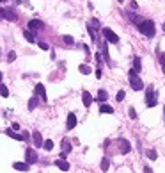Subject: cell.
<instances>
[{
	"label": "cell",
	"instance_id": "cell-1",
	"mask_svg": "<svg viewBox=\"0 0 165 173\" xmlns=\"http://www.w3.org/2000/svg\"><path fill=\"white\" fill-rule=\"evenodd\" d=\"M137 29H139V32H142L146 38H153V36H155V32H156L153 20H142V21L137 25Z\"/></svg>",
	"mask_w": 165,
	"mask_h": 173
},
{
	"label": "cell",
	"instance_id": "cell-2",
	"mask_svg": "<svg viewBox=\"0 0 165 173\" xmlns=\"http://www.w3.org/2000/svg\"><path fill=\"white\" fill-rule=\"evenodd\" d=\"M146 105L148 107H155L156 105V91H155L153 86L146 88Z\"/></svg>",
	"mask_w": 165,
	"mask_h": 173
},
{
	"label": "cell",
	"instance_id": "cell-3",
	"mask_svg": "<svg viewBox=\"0 0 165 173\" xmlns=\"http://www.w3.org/2000/svg\"><path fill=\"white\" fill-rule=\"evenodd\" d=\"M103 36H105V39H108V41L114 43V45L119 43V36H117L112 29H103Z\"/></svg>",
	"mask_w": 165,
	"mask_h": 173
},
{
	"label": "cell",
	"instance_id": "cell-4",
	"mask_svg": "<svg viewBox=\"0 0 165 173\" xmlns=\"http://www.w3.org/2000/svg\"><path fill=\"white\" fill-rule=\"evenodd\" d=\"M130 84H132V88H133L135 91H142V89H144V82H142L137 75H130Z\"/></svg>",
	"mask_w": 165,
	"mask_h": 173
},
{
	"label": "cell",
	"instance_id": "cell-5",
	"mask_svg": "<svg viewBox=\"0 0 165 173\" xmlns=\"http://www.w3.org/2000/svg\"><path fill=\"white\" fill-rule=\"evenodd\" d=\"M25 163H27V164L37 163V154H36L32 148H27V152H25Z\"/></svg>",
	"mask_w": 165,
	"mask_h": 173
},
{
	"label": "cell",
	"instance_id": "cell-6",
	"mask_svg": "<svg viewBox=\"0 0 165 173\" xmlns=\"http://www.w3.org/2000/svg\"><path fill=\"white\" fill-rule=\"evenodd\" d=\"M44 29V23L41 20H30L28 21V30H43Z\"/></svg>",
	"mask_w": 165,
	"mask_h": 173
},
{
	"label": "cell",
	"instance_id": "cell-7",
	"mask_svg": "<svg viewBox=\"0 0 165 173\" xmlns=\"http://www.w3.org/2000/svg\"><path fill=\"white\" fill-rule=\"evenodd\" d=\"M4 18L9 20V21H16L18 20V14L14 13V9H4Z\"/></svg>",
	"mask_w": 165,
	"mask_h": 173
},
{
	"label": "cell",
	"instance_id": "cell-8",
	"mask_svg": "<svg viewBox=\"0 0 165 173\" xmlns=\"http://www.w3.org/2000/svg\"><path fill=\"white\" fill-rule=\"evenodd\" d=\"M76 127V116H75V113H69L68 114V123H66V129H75Z\"/></svg>",
	"mask_w": 165,
	"mask_h": 173
},
{
	"label": "cell",
	"instance_id": "cell-9",
	"mask_svg": "<svg viewBox=\"0 0 165 173\" xmlns=\"http://www.w3.org/2000/svg\"><path fill=\"white\" fill-rule=\"evenodd\" d=\"M126 18H128L132 23H135V25H139V23L142 21V18H140L137 13H132V11H130V13H126Z\"/></svg>",
	"mask_w": 165,
	"mask_h": 173
},
{
	"label": "cell",
	"instance_id": "cell-10",
	"mask_svg": "<svg viewBox=\"0 0 165 173\" xmlns=\"http://www.w3.org/2000/svg\"><path fill=\"white\" fill-rule=\"evenodd\" d=\"M36 95H39V96H41V100H43V102H46V89H44V86H43V84H36Z\"/></svg>",
	"mask_w": 165,
	"mask_h": 173
},
{
	"label": "cell",
	"instance_id": "cell-11",
	"mask_svg": "<svg viewBox=\"0 0 165 173\" xmlns=\"http://www.w3.org/2000/svg\"><path fill=\"white\" fill-rule=\"evenodd\" d=\"M82 100H84V105H85V107H91V104H92L94 98H92V95H91L89 91H84V93H82Z\"/></svg>",
	"mask_w": 165,
	"mask_h": 173
},
{
	"label": "cell",
	"instance_id": "cell-12",
	"mask_svg": "<svg viewBox=\"0 0 165 173\" xmlns=\"http://www.w3.org/2000/svg\"><path fill=\"white\" fill-rule=\"evenodd\" d=\"M100 113H101V114H114V107L103 102V104L100 105Z\"/></svg>",
	"mask_w": 165,
	"mask_h": 173
},
{
	"label": "cell",
	"instance_id": "cell-13",
	"mask_svg": "<svg viewBox=\"0 0 165 173\" xmlns=\"http://www.w3.org/2000/svg\"><path fill=\"white\" fill-rule=\"evenodd\" d=\"M119 141H121V145H119V146H121V152H123V154H130V152H132L130 141H126V139H119Z\"/></svg>",
	"mask_w": 165,
	"mask_h": 173
},
{
	"label": "cell",
	"instance_id": "cell-14",
	"mask_svg": "<svg viewBox=\"0 0 165 173\" xmlns=\"http://www.w3.org/2000/svg\"><path fill=\"white\" fill-rule=\"evenodd\" d=\"M55 166L60 168L62 172H68V170H69V163H68L66 159H57V161H55Z\"/></svg>",
	"mask_w": 165,
	"mask_h": 173
},
{
	"label": "cell",
	"instance_id": "cell-15",
	"mask_svg": "<svg viewBox=\"0 0 165 173\" xmlns=\"http://www.w3.org/2000/svg\"><path fill=\"white\" fill-rule=\"evenodd\" d=\"M32 139H34V145H36L37 148H39V146H43V136H41V132H37V130H36V132L32 134Z\"/></svg>",
	"mask_w": 165,
	"mask_h": 173
},
{
	"label": "cell",
	"instance_id": "cell-16",
	"mask_svg": "<svg viewBox=\"0 0 165 173\" xmlns=\"http://www.w3.org/2000/svg\"><path fill=\"white\" fill-rule=\"evenodd\" d=\"M5 134H7L9 138L16 139V141H23V139H21V134H18V132H16V130H12V129H5Z\"/></svg>",
	"mask_w": 165,
	"mask_h": 173
},
{
	"label": "cell",
	"instance_id": "cell-17",
	"mask_svg": "<svg viewBox=\"0 0 165 173\" xmlns=\"http://www.w3.org/2000/svg\"><path fill=\"white\" fill-rule=\"evenodd\" d=\"M28 166L30 164H27V163H14L12 164V168L18 170V172H28Z\"/></svg>",
	"mask_w": 165,
	"mask_h": 173
},
{
	"label": "cell",
	"instance_id": "cell-18",
	"mask_svg": "<svg viewBox=\"0 0 165 173\" xmlns=\"http://www.w3.org/2000/svg\"><path fill=\"white\" fill-rule=\"evenodd\" d=\"M23 38H25L28 43H36V38H34L32 30H23Z\"/></svg>",
	"mask_w": 165,
	"mask_h": 173
},
{
	"label": "cell",
	"instance_id": "cell-19",
	"mask_svg": "<svg viewBox=\"0 0 165 173\" xmlns=\"http://www.w3.org/2000/svg\"><path fill=\"white\" fill-rule=\"evenodd\" d=\"M108 168H110V161H108V157H103L101 159V172H108Z\"/></svg>",
	"mask_w": 165,
	"mask_h": 173
},
{
	"label": "cell",
	"instance_id": "cell-20",
	"mask_svg": "<svg viewBox=\"0 0 165 173\" xmlns=\"http://www.w3.org/2000/svg\"><path fill=\"white\" fill-rule=\"evenodd\" d=\"M107 96H108V95H107V91H105V89H100V91H98V100H100L101 104H103V102H107Z\"/></svg>",
	"mask_w": 165,
	"mask_h": 173
},
{
	"label": "cell",
	"instance_id": "cell-21",
	"mask_svg": "<svg viewBox=\"0 0 165 173\" xmlns=\"http://www.w3.org/2000/svg\"><path fill=\"white\" fill-rule=\"evenodd\" d=\"M36 105H37V96H32V98L28 100V105H27V107H28V111H34Z\"/></svg>",
	"mask_w": 165,
	"mask_h": 173
},
{
	"label": "cell",
	"instance_id": "cell-22",
	"mask_svg": "<svg viewBox=\"0 0 165 173\" xmlns=\"http://www.w3.org/2000/svg\"><path fill=\"white\" fill-rule=\"evenodd\" d=\"M62 152H64V154H69V152H71V143H69L68 139L62 141Z\"/></svg>",
	"mask_w": 165,
	"mask_h": 173
},
{
	"label": "cell",
	"instance_id": "cell-23",
	"mask_svg": "<svg viewBox=\"0 0 165 173\" xmlns=\"http://www.w3.org/2000/svg\"><path fill=\"white\" fill-rule=\"evenodd\" d=\"M87 32H89V36H91L92 41H98V39H96V32H94V29H92L91 23H87Z\"/></svg>",
	"mask_w": 165,
	"mask_h": 173
},
{
	"label": "cell",
	"instance_id": "cell-24",
	"mask_svg": "<svg viewBox=\"0 0 165 173\" xmlns=\"http://www.w3.org/2000/svg\"><path fill=\"white\" fill-rule=\"evenodd\" d=\"M78 70H80V73H82V75H89V73H91V68H89L87 64H80V66H78Z\"/></svg>",
	"mask_w": 165,
	"mask_h": 173
},
{
	"label": "cell",
	"instance_id": "cell-25",
	"mask_svg": "<svg viewBox=\"0 0 165 173\" xmlns=\"http://www.w3.org/2000/svg\"><path fill=\"white\" fill-rule=\"evenodd\" d=\"M43 148L50 152V150L53 148V141H52V139H46V141H43Z\"/></svg>",
	"mask_w": 165,
	"mask_h": 173
},
{
	"label": "cell",
	"instance_id": "cell-26",
	"mask_svg": "<svg viewBox=\"0 0 165 173\" xmlns=\"http://www.w3.org/2000/svg\"><path fill=\"white\" fill-rule=\"evenodd\" d=\"M101 48H103V55H105V61L108 63V59H110L108 55H110V54H108V46H107V43H101Z\"/></svg>",
	"mask_w": 165,
	"mask_h": 173
},
{
	"label": "cell",
	"instance_id": "cell-27",
	"mask_svg": "<svg viewBox=\"0 0 165 173\" xmlns=\"http://www.w3.org/2000/svg\"><path fill=\"white\" fill-rule=\"evenodd\" d=\"M133 68H135L137 71H140V68H142V63H140V57H135V59H133Z\"/></svg>",
	"mask_w": 165,
	"mask_h": 173
},
{
	"label": "cell",
	"instance_id": "cell-28",
	"mask_svg": "<svg viewBox=\"0 0 165 173\" xmlns=\"http://www.w3.org/2000/svg\"><path fill=\"white\" fill-rule=\"evenodd\" d=\"M0 95L5 98V96H9V89H7V86L5 84H0Z\"/></svg>",
	"mask_w": 165,
	"mask_h": 173
},
{
	"label": "cell",
	"instance_id": "cell-29",
	"mask_svg": "<svg viewBox=\"0 0 165 173\" xmlns=\"http://www.w3.org/2000/svg\"><path fill=\"white\" fill-rule=\"evenodd\" d=\"M151 161H156V157H158V154H156V150H148V154H146Z\"/></svg>",
	"mask_w": 165,
	"mask_h": 173
},
{
	"label": "cell",
	"instance_id": "cell-30",
	"mask_svg": "<svg viewBox=\"0 0 165 173\" xmlns=\"http://www.w3.org/2000/svg\"><path fill=\"white\" fill-rule=\"evenodd\" d=\"M62 41H64L66 45H75V39H73L71 36H64V38H62Z\"/></svg>",
	"mask_w": 165,
	"mask_h": 173
},
{
	"label": "cell",
	"instance_id": "cell-31",
	"mask_svg": "<svg viewBox=\"0 0 165 173\" xmlns=\"http://www.w3.org/2000/svg\"><path fill=\"white\" fill-rule=\"evenodd\" d=\"M124 96H126V93H124V91L121 89V91L117 93V96H116V100H117V102H123V100H124Z\"/></svg>",
	"mask_w": 165,
	"mask_h": 173
},
{
	"label": "cell",
	"instance_id": "cell-32",
	"mask_svg": "<svg viewBox=\"0 0 165 173\" xmlns=\"http://www.w3.org/2000/svg\"><path fill=\"white\" fill-rule=\"evenodd\" d=\"M14 59H16V52H9L7 54V63H12Z\"/></svg>",
	"mask_w": 165,
	"mask_h": 173
},
{
	"label": "cell",
	"instance_id": "cell-33",
	"mask_svg": "<svg viewBox=\"0 0 165 173\" xmlns=\"http://www.w3.org/2000/svg\"><path fill=\"white\" fill-rule=\"evenodd\" d=\"M39 48H41V50H50L48 43H43V41H39Z\"/></svg>",
	"mask_w": 165,
	"mask_h": 173
},
{
	"label": "cell",
	"instance_id": "cell-34",
	"mask_svg": "<svg viewBox=\"0 0 165 173\" xmlns=\"http://www.w3.org/2000/svg\"><path fill=\"white\" fill-rule=\"evenodd\" d=\"M128 113H130V118H132V120H135V118H137V113H135V109H133V107H130V111H128Z\"/></svg>",
	"mask_w": 165,
	"mask_h": 173
},
{
	"label": "cell",
	"instance_id": "cell-35",
	"mask_svg": "<svg viewBox=\"0 0 165 173\" xmlns=\"http://www.w3.org/2000/svg\"><path fill=\"white\" fill-rule=\"evenodd\" d=\"M91 25H94V29H100V21H98L96 18H92V21H91Z\"/></svg>",
	"mask_w": 165,
	"mask_h": 173
},
{
	"label": "cell",
	"instance_id": "cell-36",
	"mask_svg": "<svg viewBox=\"0 0 165 173\" xmlns=\"http://www.w3.org/2000/svg\"><path fill=\"white\" fill-rule=\"evenodd\" d=\"M28 138H30V136H28V132H23V134H21V139H23V141H27Z\"/></svg>",
	"mask_w": 165,
	"mask_h": 173
},
{
	"label": "cell",
	"instance_id": "cell-37",
	"mask_svg": "<svg viewBox=\"0 0 165 173\" xmlns=\"http://www.w3.org/2000/svg\"><path fill=\"white\" fill-rule=\"evenodd\" d=\"M144 173H153V170L149 166H144Z\"/></svg>",
	"mask_w": 165,
	"mask_h": 173
},
{
	"label": "cell",
	"instance_id": "cell-38",
	"mask_svg": "<svg viewBox=\"0 0 165 173\" xmlns=\"http://www.w3.org/2000/svg\"><path fill=\"white\" fill-rule=\"evenodd\" d=\"M130 5H132V9H139V5H137V2H132Z\"/></svg>",
	"mask_w": 165,
	"mask_h": 173
},
{
	"label": "cell",
	"instance_id": "cell-39",
	"mask_svg": "<svg viewBox=\"0 0 165 173\" xmlns=\"http://www.w3.org/2000/svg\"><path fill=\"white\" fill-rule=\"evenodd\" d=\"M12 130H20V125L18 123H12Z\"/></svg>",
	"mask_w": 165,
	"mask_h": 173
},
{
	"label": "cell",
	"instance_id": "cell-40",
	"mask_svg": "<svg viewBox=\"0 0 165 173\" xmlns=\"http://www.w3.org/2000/svg\"><path fill=\"white\" fill-rule=\"evenodd\" d=\"M162 66H164V73H165V55L162 57Z\"/></svg>",
	"mask_w": 165,
	"mask_h": 173
},
{
	"label": "cell",
	"instance_id": "cell-41",
	"mask_svg": "<svg viewBox=\"0 0 165 173\" xmlns=\"http://www.w3.org/2000/svg\"><path fill=\"white\" fill-rule=\"evenodd\" d=\"M4 18V9H0V20Z\"/></svg>",
	"mask_w": 165,
	"mask_h": 173
},
{
	"label": "cell",
	"instance_id": "cell-42",
	"mask_svg": "<svg viewBox=\"0 0 165 173\" xmlns=\"http://www.w3.org/2000/svg\"><path fill=\"white\" fill-rule=\"evenodd\" d=\"M164 120H165V109H164Z\"/></svg>",
	"mask_w": 165,
	"mask_h": 173
},
{
	"label": "cell",
	"instance_id": "cell-43",
	"mask_svg": "<svg viewBox=\"0 0 165 173\" xmlns=\"http://www.w3.org/2000/svg\"><path fill=\"white\" fill-rule=\"evenodd\" d=\"M164 30H165V21H164Z\"/></svg>",
	"mask_w": 165,
	"mask_h": 173
}]
</instances>
